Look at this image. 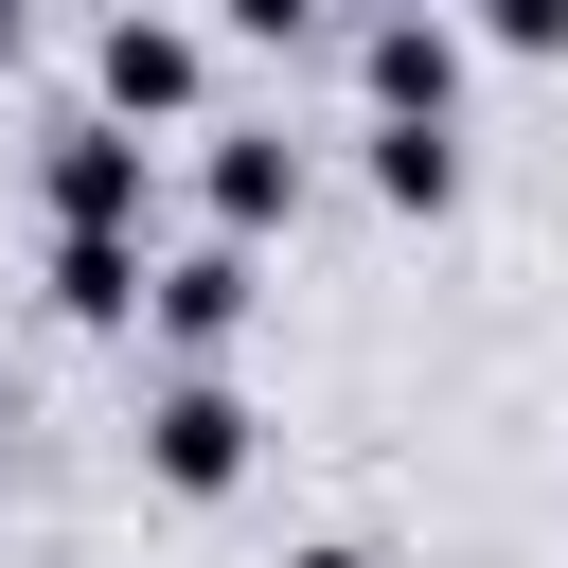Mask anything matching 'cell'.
I'll return each instance as SVG.
<instances>
[{
  "instance_id": "1",
  "label": "cell",
  "mask_w": 568,
  "mask_h": 568,
  "mask_svg": "<svg viewBox=\"0 0 568 568\" xmlns=\"http://www.w3.org/2000/svg\"><path fill=\"white\" fill-rule=\"evenodd\" d=\"M248 444H266V426H248V390H231V373H178V390L142 408L160 497H231V479H248Z\"/></svg>"
},
{
  "instance_id": "12",
  "label": "cell",
  "mask_w": 568,
  "mask_h": 568,
  "mask_svg": "<svg viewBox=\"0 0 568 568\" xmlns=\"http://www.w3.org/2000/svg\"><path fill=\"white\" fill-rule=\"evenodd\" d=\"M284 568H373V550H284Z\"/></svg>"
},
{
  "instance_id": "4",
  "label": "cell",
  "mask_w": 568,
  "mask_h": 568,
  "mask_svg": "<svg viewBox=\"0 0 568 568\" xmlns=\"http://www.w3.org/2000/svg\"><path fill=\"white\" fill-rule=\"evenodd\" d=\"M195 195H213V231H231V248H266V231L302 213V142H284V124H213Z\"/></svg>"
},
{
  "instance_id": "6",
  "label": "cell",
  "mask_w": 568,
  "mask_h": 568,
  "mask_svg": "<svg viewBox=\"0 0 568 568\" xmlns=\"http://www.w3.org/2000/svg\"><path fill=\"white\" fill-rule=\"evenodd\" d=\"M142 178H160V160H142V124H106V106H89V124L53 142V231H142Z\"/></svg>"
},
{
  "instance_id": "7",
  "label": "cell",
  "mask_w": 568,
  "mask_h": 568,
  "mask_svg": "<svg viewBox=\"0 0 568 568\" xmlns=\"http://www.w3.org/2000/svg\"><path fill=\"white\" fill-rule=\"evenodd\" d=\"M373 213H462V124H408V106H373Z\"/></svg>"
},
{
  "instance_id": "10",
  "label": "cell",
  "mask_w": 568,
  "mask_h": 568,
  "mask_svg": "<svg viewBox=\"0 0 568 568\" xmlns=\"http://www.w3.org/2000/svg\"><path fill=\"white\" fill-rule=\"evenodd\" d=\"M213 18H231V36H320L337 0H213Z\"/></svg>"
},
{
  "instance_id": "2",
  "label": "cell",
  "mask_w": 568,
  "mask_h": 568,
  "mask_svg": "<svg viewBox=\"0 0 568 568\" xmlns=\"http://www.w3.org/2000/svg\"><path fill=\"white\" fill-rule=\"evenodd\" d=\"M355 89L408 106V124H462V36H444V0H390V18L355 36Z\"/></svg>"
},
{
  "instance_id": "8",
  "label": "cell",
  "mask_w": 568,
  "mask_h": 568,
  "mask_svg": "<svg viewBox=\"0 0 568 568\" xmlns=\"http://www.w3.org/2000/svg\"><path fill=\"white\" fill-rule=\"evenodd\" d=\"M53 320L124 337V320H142V231H53Z\"/></svg>"
},
{
  "instance_id": "9",
  "label": "cell",
  "mask_w": 568,
  "mask_h": 568,
  "mask_svg": "<svg viewBox=\"0 0 568 568\" xmlns=\"http://www.w3.org/2000/svg\"><path fill=\"white\" fill-rule=\"evenodd\" d=\"M479 36L497 53H568V0H479Z\"/></svg>"
},
{
  "instance_id": "11",
  "label": "cell",
  "mask_w": 568,
  "mask_h": 568,
  "mask_svg": "<svg viewBox=\"0 0 568 568\" xmlns=\"http://www.w3.org/2000/svg\"><path fill=\"white\" fill-rule=\"evenodd\" d=\"M18 36H36V0H0V71H18Z\"/></svg>"
},
{
  "instance_id": "5",
  "label": "cell",
  "mask_w": 568,
  "mask_h": 568,
  "mask_svg": "<svg viewBox=\"0 0 568 568\" xmlns=\"http://www.w3.org/2000/svg\"><path fill=\"white\" fill-rule=\"evenodd\" d=\"M89 71H106V124H178V106L213 89V53H195L178 18H106V53H89Z\"/></svg>"
},
{
  "instance_id": "3",
  "label": "cell",
  "mask_w": 568,
  "mask_h": 568,
  "mask_svg": "<svg viewBox=\"0 0 568 568\" xmlns=\"http://www.w3.org/2000/svg\"><path fill=\"white\" fill-rule=\"evenodd\" d=\"M248 302H266V266H248L231 231H213V248H178V266H142V320H160L178 355H231V337H248Z\"/></svg>"
}]
</instances>
